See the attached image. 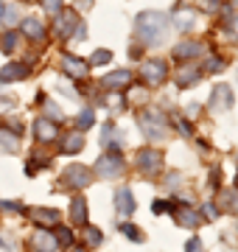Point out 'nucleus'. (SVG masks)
I'll return each mask as SVG.
<instances>
[{
  "label": "nucleus",
  "mask_w": 238,
  "mask_h": 252,
  "mask_svg": "<svg viewBox=\"0 0 238 252\" xmlns=\"http://www.w3.org/2000/svg\"><path fill=\"white\" fill-rule=\"evenodd\" d=\"M56 244H59V247H73V233L62 227V230L56 233Z\"/></svg>",
  "instance_id": "obj_28"
},
{
  "label": "nucleus",
  "mask_w": 238,
  "mask_h": 252,
  "mask_svg": "<svg viewBox=\"0 0 238 252\" xmlns=\"http://www.w3.org/2000/svg\"><path fill=\"white\" fill-rule=\"evenodd\" d=\"M92 124H95V112H92V109H82V112H79V118H76V129H79V132H84V129H90Z\"/></svg>",
  "instance_id": "obj_24"
},
{
  "label": "nucleus",
  "mask_w": 238,
  "mask_h": 252,
  "mask_svg": "<svg viewBox=\"0 0 238 252\" xmlns=\"http://www.w3.org/2000/svg\"><path fill=\"white\" fill-rule=\"evenodd\" d=\"M115 210H118V216H132L135 213V199H132V190L120 188L115 193Z\"/></svg>",
  "instance_id": "obj_10"
},
{
  "label": "nucleus",
  "mask_w": 238,
  "mask_h": 252,
  "mask_svg": "<svg viewBox=\"0 0 238 252\" xmlns=\"http://www.w3.org/2000/svg\"><path fill=\"white\" fill-rule=\"evenodd\" d=\"M174 23L179 31H191L193 23H196V9H191V6H182V9L174 11Z\"/></svg>",
  "instance_id": "obj_12"
},
{
  "label": "nucleus",
  "mask_w": 238,
  "mask_h": 252,
  "mask_svg": "<svg viewBox=\"0 0 238 252\" xmlns=\"http://www.w3.org/2000/svg\"><path fill=\"white\" fill-rule=\"evenodd\" d=\"M221 67H224V59H216V56H213V59H210L208 64H205V70H210V73L221 70Z\"/></svg>",
  "instance_id": "obj_32"
},
{
  "label": "nucleus",
  "mask_w": 238,
  "mask_h": 252,
  "mask_svg": "<svg viewBox=\"0 0 238 252\" xmlns=\"http://www.w3.org/2000/svg\"><path fill=\"white\" fill-rule=\"evenodd\" d=\"M185 252H205V250H202L199 238H191V241H188V247H185Z\"/></svg>",
  "instance_id": "obj_34"
},
{
  "label": "nucleus",
  "mask_w": 238,
  "mask_h": 252,
  "mask_svg": "<svg viewBox=\"0 0 238 252\" xmlns=\"http://www.w3.org/2000/svg\"><path fill=\"white\" fill-rule=\"evenodd\" d=\"M82 146H84V137H82V132L76 129V132H67V135H64L62 152H67V154H76V152H82Z\"/></svg>",
  "instance_id": "obj_21"
},
{
  "label": "nucleus",
  "mask_w": 238,
  "mask_h": 252,
  "mask_svg": "<svg viewBox=\"0 0 238 252\" xmlns=\"http://www.w3.org/2000/svg\"><path fill=\"white\" fill-rule=\"evenodd\" d=\"M92 180V174L84 168V165H70V168H64V182L67 185H73V188H87Z\"/></svg>",
  "instance_id": "obj_7"
},
{
  "label": "nucleus",
  "mask_w": 238,
  "mask_h": 252,
  "mask_svg": "<svg viewBox=\"0 0 238 252\" xmlns=\"http://www.w3.org/2000/svg\"><path fill=\"white\" fill-rule=\"evenodd\" d=\"M56 135H59V126H56L54 121H48V118H39L37 121V137L39 140H42V143H51Z\"/></svg>",
  "instance_id": "obj_16"
},
{
  "label": "nucleus",
  "mask_w": 238,
  "mask_h": 252,
  "mask_svg": "<svg viewBox=\"0 0 238 252\" xmlns=\"http://www.w3.org/2000/svg\"><path fill=\"white\" fill-rule=\"evenodd\" d=\"M160 165H163V154L157 152V149H140V154H138V168L140 171L143 174H157Z\"/></svg>",
  "instance_id": "obj_5"
},
{
  "label": "nucleus",
  "mask_w": 238,
  "mask_h": 252,
  "mask_svg": "<svg viewBox=\"0 0 238 252\" xmlns=\"http://www.w3.org/2000/svg\"><path fill=\"white\" fill-rule=\"evenodd\" d=\"M76 26H79V17H76V11H59L56 14V34L59 36H73Z\"/></svg>",
  "instance_id": "obj_8"
},
{
  "label": "nucleus",
  "mask_w": 238,
  "mask_h": 252,
  "mask_svg": "<svg viewBox=\"0 0 238 252\" xmlns=\"http://www.w3.org/2000/svg\"><path fill=\"white\" fill-rule=\"evenodd\" d=\"M23 34L28 36V39H45V28H42V23L39 20H34V17H28V20H23Z\"/></svg>",
  "instance_id": "obj_20"
},
{
  "label": "nucleus",
  "mask_w": 238,
  "mask_h": 252,
  "mask_svg": "<svg viewBox=\"0 0 238 252\" xmlns=\"http://www.w3.org/2000/svg\"><path fill=\"white\" fill-rule=\"evenodd\" d=\"M59 6H62V0H42V9L51 14H59Z\"/></svg>",
  "instance_id": "obj_31"
},
{
  "label": "nucleus",
  "mask_w": 238,
  "mask_h": 252,
  "mask_svg": "<svg viewBox=\"0 0 238 252\" xmlns=\"http://www.w3.org/2000/svg\"><path fill=\"white\" fill-rule=\"evenodd\" d=\"M70 219H73V224H87V202H84V196H76L70 202Z\"/></svg>",
  "instance_id": "obj_19"
},
{
  "label": "nucleus",
  "mask_w": 238,
  "mask_h": 252,
  "mask_svg": "<svg viewBox=\"0 0 238 252\" xmlns=\"http://www.w3.org/2000/svg\"><path fill=\"white\" fill-rule=\"evenodd\" d=\"M202 76L199 64H182L179 70H177V87H191V84H196Z\"/></svg>",
  "instance_id": "obj_9"
},
{
  "label": "nucleus",
  "mask_w": 238,
  "mask_h": 252,
  "mask_svg": "<svg viewBox=\"0 0 238 252\" xmlns=\"http://www.w3.org/2000/svg\"><path fill=\"white\" fill-rule=\"evenodd\" d=\"M31 244H34V250H37V252H54L56 247H59V244H56V235H51L48 230H39V233H34Z\"/></svg>",
  "instance_id": "obj_13"
},
{
  "label": "nucleus",
  "mask_w": 238,
  "mask_h": 252,
  "mask_svg": "<svg viewBox=\"0 0 238 252\" xmlns=\"http://www.w3.org/2000/svg\"><path fill=\"white\" fill-rule=\"evenodd\" d=\"M221 207L230 210V213H238V190H227V193H221Z\"/></svg>",
  "instance_id": "obj_26"
},
{
  "label": "nucleus",
  "mask_w": 238,
  "mask_h": 252,
  "mask_svg": "<svg viewBox=\"0 0 238 252\" xmlns=\"http://www.w3.org/2000/svg\"><path fill=\"white\" fill-rule=\"evenodd\" d=\"M236 188H238V174H236Z\"/></svg>",
  "instance_id": "obj_41"
},
{
  "label": "nucleus",
  "mask_w": 238,
  "mask_h": 252,
  "mask_svg": "<svg viewBox=\"0 0 238 252\" xmlns=\"http://www.w3.org/2000/svg\"><path fill=\"white\" fill-rule=\"evenodd\" d=\"M135 28H138V36L146 45H160L165 39V31H168V20L160 11H143L135 20Z\"/></svg>",
  "instance_id": "obj_1"
},
{
  "label": "nucleus",
  "mask_w": 238,
  "mask_h": 252,
  "mask_svg": "<svg viewBox=\"0 0 238 252\" xmlns=\"http://www.w3.org/2000/svg\"><path fill=\"white\" fill-rule=\"evenodd\" d=\"M79 6H87V9H90V6H92V0H79Z\"/></svg>",
  "instance_id": "obj_38"
},
{
  "label": "nucleus",
  "mask_w": 238,
  "mask_h": 252,
  "mask_svg": "<svg viewBox=\"0 0 238 252\" xmlns=\"http://www.w3.org/2000/svg\"><path fill=\"white\" fill-rule=\"evenodd\" d=\"M26 76H28V67H26V64L11 62V64H6V67L0 70V84H9V81H20V79H26Z\"/></svg>",
  "instance_id": "obj_11"
},
{
  "label": "nucleus",
  "mask_w": 238,
  "mask_h": 252,
  "mask_svg": "<svg viewBox=\"0 0 238 252\" xmlns=\"http://www.w3.org/2000/svg\"><path fill=\"white\" fill-rule=\"evenodd\" d=\"M120 233L129 235L132 241H143V233H140V230H138L135 224H120Z\"/></svg>",
  "instance_id": "obj_29"
},
{
  "label": "nucleus",
  "mask_w": 238,
  "mask_h": 252,
  "mask_svg": "<svg viewBox=\"0 0 238 252\" xmlns=\"http://www.w3.org/2000/svg\"><path fill=\"white\" fill-rule=\"evenodd\" d=\"M126 168V162H123V154L118 152V146H110V152L101 154V160L95 162V174H98L101 180H112V177H120Z\"/></svg>",
  "instance_id": "obj_2"
},
{
  "label": "nucleus",
  "mask_w": 238,
  "mask_h": 252,
  "mask_svg": "<svg viewBox=\"0 0 238 252\" xmlns=\"http://www.w3.org/2000/svg\"><path fill=\"white\" fill-rule=\"evenodd\" d=\"M177 126H179V132H182V135H185V137L191 135V126L185 124V121H177Z\"/></svg>",
  "instance_id": "obj_37"
},
{
  "label": "nucleus",
  "mask_w": 238,
  "mask_h": 252,
  "mask_svg": "<svg viewBox=\"0 0 238 252\" xmlns=\"http://www.w3.org/2000/svg\"><path fill=\"white\" fill-rule=\"evenodd\" d=\"M73 252H87V250H84V247H76V250Z\"/></svg>",
  "instance_id": "obj_39"
},
{
  "label": "nucleus",
  "mask_w": 238,
  "mask_h": 252,
  "mask_svg": "<svg viewBox=\"0 0 238 252\" xmlns=\"http://www.w3.org/2000/svg\"><path fill=\"white\" fill-rule=\"evenodd\" d=\"M62 67H64V73L70 76V79H76V81H82V79H87V62L84 59H79V56H73V54H64L62 56Z\"/></svg>",
  "instance_id": "obj_6"
},
{
  "label": "nucleus",
  "mask_w": 238,
  "mask_h": 252,
  "mask_svg": "<svg viewBox=\"0 0 238 252\" xmlns=\"http://www.w3.org/2000/svg\"><path fill=\"white\" fill-rule=\"evenodd\" d=\"M110 59H112L110 51H95V54H92V64H107Z\"/></svg>",
  "instance_id": "obj_30"
},
{
  "label": "nucleus",
  "mask_w": 238,
  "mask_h": 252,
  "mask_svg": "<svg viewBox=\"0 0 238 252\" xmlns=\"http://www.w3.org/2000/svg\"><path fill=\"white\" fill-rule=\"evenodd\" d=\"M31 219L37 221V224L48 227V224H59V210H51V207H37V210H31Z\"/></svg>",
  "instance_id": "obj_18"
},
{
  "label": "nucleus",
  "mask_w": 238,
  "mask_h": 252,
  "mask_svg": "<svg viewBox=\"0 0 238 252\" xmlns=\"http://www.w3.org/2000/svg\"><path fill=\"white\" fill-rule=\"evenodd\" d=\"M0 20H3V23H9V26H11V23H17V9H6Z\"/></svg>",
  "instance_id": "obj_33"
},
{
  "label": "nucleus",
  "mask_w": 238,
  "mask_h": 252,
  "mask_svg": "<svg viewBox=\"0 0 238 252\" xmlns=\"http://www.w3.org/2000/svg\"><path fill=\"white\" fill-rule=\"evenodd\" d=\"M126 84H132V73L129 70H115L104 79V87H107V90H123Z\"/></svg>",
  "instance_id": "obj_14"
},
{
  "label": "nucleus",
  "mask_w": 238,
  "mask_h": 252,
  "mask_svg": "<svg viewBox=\"0 0 238 252\" xmlns=\"http://www.w3.org/2000/svg\"><path fill=\"white\" fill-rule=\"evenodd\" d=\"M101 241H104L101 230H95V227H84V244H87V247H98Z\"/></svg>",
  "instance_id": "obj_27"
},
{
  "label": "nucleus",
  "mask_w": 238,
  "mask_h": 252,
  "mask_svg": "<svg viewBox=\"0 0 238 252\" xmlns=\"http://www.w3.org/2000/svg\"><path fill=\"white\" fill-rule=\"evenodd\" d=\"M17 42H20V34H14V31L3 34V36H0V48H3V54H14Z\"/></svg>",
  "instance_id": "obj_25"
},
{
  "label": "nucleus",
  "mask_w": 238,
  "mask_h": 252,
  "mask_svg": "<svg viewBox=\"0 0 238 252\" xmlns=\"http://www.w3.org/2000/svg\"><path fill=\"white\" fill-rule=\"evenodd\" d=\"M199 42H182V45L174 48V59H191V56H199Z\"/></svg>",
  "instance_id": "obj_22"
},
{
  "label": "nucleus",
  "mask_w": 238,
  "mask_h": 252,
  "mask_svg": "<svg viewBox=\"0 0 238 252\" xmlns=\"http://www.w3.org/2000/svg\"><path fill=\"white\" fill-rule=\"evenodd\" d=\"M174 221L179 227H196L199 224V213L191 210V207H177L174 210Z\"/></svg>",
  "instance_id": "obj_17"
},
{
  "label": "nucleus",
  "mask_w": 238,
  "mask_h": 252,
  "mask_svg": "<svg viewBox=\"0 0 238 252\" xmlns=\"http://www.w3.org/2000/svg\"><path fill=\"white\" fill-rule=\"evenodd\" d=\"M216 109H230L233 107V90H230L227 84H219L216 90H213V101H210Z\"/></svg>",
  "instance_id": "obj_15"
},
{
  "label": "nucleus",
  "mask_w": 238,
  "mask_h": 252,
  "mask_svg": "<svg viewBox=\"0 0 238 252\" xmlns=\"http://www.w3.org/2000/svg\"><path fill=\"white\" fill-rule=\"evenodd\" d=\"M151 210H154V213H165V210H171V205H168V202H154Z\"/></svg>",
  "instance_id": "obj_35"
},
{
  "label": "nucleus",
  "mask_w": 238,
  "mask_h": 252,
  "mask_svg": "<svg viewBox=\"0 0 238 252\" xmlns=\"http://www.w3.org/2000/svg\"><path fill=\"white\" fill-rule=\"evenodd\" d=\"M140 124H143V132H146L149 137H154V140H163L165 137V118H163V112L146 109V112L140 115Z\"/></svg>",
  "instance_id": "obj_3"
},
{
  "label": "nucleus",
  "mask_w": 238,
  "mask_h": 252,
  "mask_svg": "<svg viewBox=\"0 0 238 252\" xmlns=\"http://www.w3.org/2000/svg\"><path fill=\"white\" fill-rule=\"evenodd\" d=\"M165 76H168V64L163 59H149L143 64V70H140V79L146 81V84H163Z\"/></svg>",
  "instance_id": "obj_4"
},
{
  "label": "nucleus",
  "mask_w": 238,
  "mask_h": 252,
  "mask_svg": "<svg viewBox=\"0 0 238 252\" xmlns=\"http://www.w3.org/2000/svg\"><path fill=\"white\" fill-rule=\"evenodd\" d=\"M202 210H205V216H208V219H216V213H219V210H216V205H205Z\"/></svg>",
  "instance_id": "obj_36"
},
{
  "label": "nucleus",
  "mask_w": 238,
  "mask_h": 252,
  "mask_svg": "<svg viewBox=\"0 0 238 252\" xmlns=\"http://www.w3.org/2000/svg\"><path fill=\"white\" fill-rule=\"evenodd\" d=\"M0 146H3L6 152H14L20 146V135H14L11 129H0Z\"/></svg>",
  "instance_id": "obj_23"
},
{
  "label": "nucleus",
  "mask_w": 238,
  "mask_h": 252,
  "mask_svg": "<svg viewBox=\"0 0 238 252\" xmlns=\"http://www.w3.org/2000/svg\"><path fill=\"white\" fill-rule=\"evenodd\" d=\"M3 11H6V9H3V3H0V17H3Z\"/></svg>",
  "instance_id": "obj_40"
}]
</instances>
